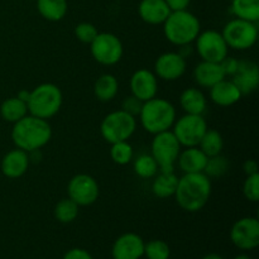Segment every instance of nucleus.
Masks as SVG:
<instances>
[{
  "mask_svg": "<svg viewBox=\"0 0 259 259\" xmlns=\"http://www.w3.org/2000/svg\"><path fill=\"white\" fill-rule=\"evenodd\" d=\"M67 195L78 206H90L98 201L100 187L93 176L78 174L68 181Z\"/></svg>",
  "mask_w": 259,
  "mask_h": 259,
  "instance_id": "f8f14e48",
  "label": "nucleus"
},
{
  "mask_svg": "<svg viewBox=\"0 0 259 259\" xmlns=\"http://www.w3.org/2000/svg\"><path fill=\"white\" fill-rule=\"evenodd\" d=\"M232 13L235 18L258 23L259 20V0H230Z\"/></svg>",
  "mask_w": 259,
  "mask_h": 259,
  "instance_id": "cd10ccee",
  "label": "nucleus"
},
{
  "mask_svg": "<svg viewBox=\"0 0 259 259\" xmlns=\"http://www.w3.org/2000/svg\"><path fill=\"white\" fill-rule=\"evenodd\" d=\"M211 179L204 172L184 174L179 179L175 199L177 205L187 212H197L205 207L211 196Z\"/></svg>",
  "mask_w": 259,
  "mask_h": 259,
  "instance_id": "f257e3e1",
  "label": "nucleus"
},
{
  "mask_svg": "<svg viewBox=\"0 0 259 259\" xmlns=\"http://www.w3.org/2000/svg\"><path fill=\"white\" fill-rule=\"evenodd\" d=\"M243 169H244V174L247 175V176L258 174L257 161H254V159H247V161L244 162V164H243Z\"/></svg>",
  "mask_w": 259,
  "mask_h": 259,
  "instance_id": "a19ab883",
  "label": "nucleus"
},
{
  "mask_svg": "<svg viewBox=\"0 0 259 259\" xmlns=\"http://www.w3.org/2000/svg\"><path fill=\"white\" fill-rule=\"evenodd\" d=\"M40 17L48 22H60L68 10L67 0H35Z\"/></svg>",
  "mask_w": 259,
  "mask_h": 259,
  "instance_id": "a878e982",
  "label": "nucleus"
},
{
  "mask_svg": "<svg viewBox=\"0 0 259 259\" xmlns=\"http://www.w3.org/2000/svg\"><path fill=\"white\" fill-rule=\"evenodd\" d=\"M243 194L250 202H258L259 200V174L249 175L243 185Z\"/></svg>",
  "mask_w": 259,
  "mask_h": 259,
  "instance_id": "c9c22d12",
  "label": "nucleus"
},
{
  "mask_svg": "<svg viewBox=\"0 0 259 259\" xmlns=\"http://www.w3.org/2000/svg\"><path fill=\"white\" fill-rule=\"evenodd\" d=\"M207 157L199 147H187L181 149L176 163L184 174H200L204 172Z\"/></svg>",
  "mask_w": 259,
  "mask_h": 259,
  "instance_id": "412c9836",
  "label": "nucleus"
},
{
  "mask_svg": "<svg viewBox=\"0 0 259 259\" xmlns=\"http://www.w3.org/2000/svg\"><path fill=\"white\" fill-rule=\"evenodd\" d=\"M181 144L172 131L154 134L151 144V154L156 159L161 172H174L177 158L181 152Z\"/></svg>",
  "mask_w": 259,
  "mask_h": 259,
  "instance_id": "0eeeda50",
  "label": "nucleus"
},
{
  "mask_svg": "<svg viewBox=\"0 0 259 259\" xmlns=\"http://www.w3.org/2000/svg\"><path fill=\"white\" fill-rule=\"evenodd\" d=\"M201 32L199 18L187 9L171 12L163 23L166 39L177 47L191 45Z\"/></svg>",
  "mask_w": 259,
  "mask_h": 259,
  "instance_id": "7ed1b4c3",
  "label": "nucleus"
},
{
  "mask_svg": "<svg viewBox=\"0 0 259 259\" xmlns=\"http://www.w3.org/2000/svg\"><path fill=\"white\" fill-rule=\"evenodd\" d=\"M62 259H94L93 255L82 248H72L63 254Z\"/></svg>",
  "mask_w": 259,
  "mask_h": 259,
  "instance_id": "58836bf2",
  "label": "nucleus"
},
{
  "mask_svg": "<svg viewBox=\"0 0 259 259\" xmlns=\"http://www.w3.org/2000/svg\"><path fill=\"white\" fill-rule=\"evenodd\" d=\"M137 129V118L120 110L109 113L100 124L101 137L108 143L128 141Z\"/></svg>",
  "mask_w": 259,
  "mask_h": 259,
  "instance_id": "423d86ee",
  "label": "nucleus"
},
{
  "mask_svg": "<svg viewBox=\"0 0 259 259\" xmlns=\"http://www.w3.org/2000/svg\"><path fill=\"white\" fill-rule=\"evenodd\" d=\"M201 259H224L220 254H217V253H210V254L204 255Z\"/></svg>",
  "mask_w": 259,
  "mask_h": 259,
  "instance_id": "c03bdc74",
  "label": "nucleus"
},
{
  "mask_svg": "<svg viewBox=\"0 0 259 259\" xmlns=\"http://www.w3.org/2000/svg\"><path fill=\"white\" fill-rule=\"evenodd\" d=\"M78 207L80 206L76 202H73L70 197L60 200L56 204L55 210H53L55 219L62 224H70V223L75 222L76 218H77Z\"/></svg>",
  "mask_w": 259,
  "mask_h": 259,
  "instance_id": "7c9ffc66",
  "label": "nucleus"
},
{
  "mask_svg": "<svg viewBox=\"0 0 259 259\" xmlns=\"http://www.w3.org/2000/svg\"><path fill=\"white\" fill-rule=\"evenodd\" d=\"M195 45H196V52L199 53L201 61L219 63L229 53V47L222 32L214 29L200 32V34L195 39Z\"/></svg>",
  "mask_w": 259,
  "mask_h": 259,
  "instance_id": "9b49d317",
  "label": "nucleus"
},
{
  "mask_svg": "<svg viewBox=\"0 0 259 259\" xmlns=\"http://www.w3.org/2000/svg\"><path fill=\"white\" fill-rule=\"evenodd\" d=\"M176 108L163 98H153L144 101L139 113V120L144 131L149 134H158L169 131L176 120Z\"/></svg>",
  "mask_w": 259,
  "mask_h": 259,
  "instance_id": "20e7f679",
  "label": "nucleus"
},
{
  "mask_svg": "<svg viewBox=\"0 0 259 259\" xmlns=\"http://www.w3.org/2000/svg\"><path fill=\"white\" fill-rule=\"evenodd\" d=\"M98 28L88 22H82L75 27V35L80 42L90 45L98 35Z\"/></svg>",
  "mask_w": 259,
  "mask_h": 259,
  "instance_id": "f704fd0d",
  "label": "nucleus"
},
{
  "mask_svg": "<svg viewBox=\"0 0 259 259\" xmlns=\"http://www.w3.org/2000/svg\"><path fill=\"white\" fill-rule=\"evenodd\" d=\"M179 177L174 172H161L154 176L152 182V192L158 199H168L174 197L176 192Z\"/></svg>",
  "mask_w": 259,
  "mask_h": 259,
  "instance_id": "b1692460",
  "label": "nucleus"
},
{
  "mask_svg": "<svg viewBox=\"0 0 259 259\" xmlns=\"http://www.w3.org/2000/svg\"><path fill=\"white\" fill-rule=\"evenodd\" d=\"M110 157L114 163L119 164V166H125V164L131 163L134 157L133 147L129 144L128 141L113 143L110 147Z\"/></svg>",
  "mask_w": 259,
  "mask_h": 259,
  "instance_id": "2f4dec72",
  "label": "nucleus"
},
{
  "mask_svg": "<svg viewBox=\"0 0 259 259\" xmlns=\"http://www.w3.org/2000/svg\"><path fill=\"white\" fill-rule=\"evenodd\" d=\"M52 138V128L46 119L34 115H25L14 123L12 129V139L15 147L24 152L42 149Z\"/></svg>",
  "mask_w": 259,
  "mask_h": 259,
  "instance_id": "f03ea898",
  "label": "nucleus"
},
{
  "mask_svg": "<svg viewBox=\"0 0 259 259\" xmlns=\"http://www.w3.org/2000/svg\"><path fill=\"white\" fill-rule=\"evenodd\" d=\"M28 158H29L30 163H38V162H40V159H42V152H40V149L28 152Z\"/></svg>",
  "mask_w": 259,
  "mask_h": 259,
  "instance_id": "79ce46f5",
  "label": "nucleus"
},
{
  "mask_svg": "<svg viewBox=\"0 0 259 259\" xmlns=\"http://www.w3.org/2000/svg\"><path fill=\"white\" fill-rule=\"evenodd\" d=\"M200 149L206 154V157H214L218 154H222L223 148H224V139L223 136L215 129H209L205 132V134L202 136L201 141L199 143Z\"/></svg>",
  "mask_w": 259,
  "mask_h": 259,
  "instance_id": "c85d7f7f",
  "label": "nucleus"
},
{
  "mask_svg": "<svg viewBox=\"0 0 259 259\" xmlns=\"http://www.w3.org/2000/svg\"><path fill=\"white\" fill-rule=\"evenodd\" d=\"M0 114H2V118L4 119L8 123H17L18 120L24 118L25 115H28V106L27 103L22 101L20 99H18L17 96L14 98H9L2 104L0 106Z\"/></svg>",
  "mask_w": 259,
  "mask_h": 259,
  "instance_id": "bb28decb",
  "label": "nucleus"
},
{
  "mask_svg": "<svg viewBox=\"0 0 259 259\" xmlns=\"http://www.w3.org/2000/svg\"><path fill=\"white\" fill-rule=\"evenodd\" d=\"M29 95H30V91L25 90V89H23V90H20L19 93L17 94V98L20 99L22 101H24V103H27L28 99H29Z\"/></svg>",
  "mask_w": 259,
  "mask_h": 259,
  "instance_id": "37998d69",
  "label": "nucleus"
},
{
  "mask_svg": "<svg viewBox=\"0 0 259 259\" xmlns=\"http://www.w3.org/2000/svg\"><path fill=\"white\" fill-rule=\"evenodd\" d=\"M171 9V12H176V10H185L189 8L191 0H164Z\"/></svg>",
  "mask_w": 259,
  "mask_h": 259,
  "instance_id": "ea45409f",
  "label": "nucleus"
},
{
  "mask_svg": "<svg viewBox=\"0 0 259 259\" xmlns=\"http://www.w3.org/2000/svg\"><path fill=\"white\" fill-rule=\"evenodd\" d=\"M172 133L181 147H197L205 132L207 131V123L204 115L185 114L180 119H176L172 125Z\"/></svg>",
  "mask_w": 259,
  "mask_h": 259,
  "instance_id": "1a4fd4ad",
  "label": "nucleus"
},
{
  "mask_svg": "<svg viewBox=\"0 0 259 259\" xmlns=\"http://www.w3.org/2000/svg\"><path fill=\"white\" fill-rule=\"evenodd\" d=\"M30 162L27 152L17 148L8 152L2 161V172L8 179H19L28 171Z\"/></svg>",
  "mask_w": 259,
  "mask_h": 259,
  "instance_id": "aec40b11",
  "label": "nucleus"
},
{
  "mask_svg": "<svg viewBox=\"0 0 259 259\" xmlns=\"http://www.w3.org/2000/svg\"><path fill=\"white\" fill-rule=\"evenodd\" d=\"M222 34L229 48L248 51L257 43L258 25L257 23L234 18L224 25Z\"/></svg>",
  "mask_w": 259,
  "mask_h": 259,
  "instance_id": "6e6552de",
  "label": "nucleus"
},
{
  "mask_svg": "<svg viewBox=\"0 0 259 259\" xmlns=\"http://www.w3.org/2000/svg\"><path fill=\"white\" fill-rule=\"evenodd\" d=\"M171 249L164 240L153 239L144 243V254L147 259H169Z\"/></svg>",
  "mask_w": 259,
  "mask_h": 259,
  "instance_id": "72a5a7b5",
  "label": "nucleus"
},
{
  "mask_svg": "<svg viewBox=\"0 0 259 259\" xmlns=\"http://www.w3.org/2000/svg\"><path fill=\"white\" fill-rule=\"evenodd\" d=\"M63 95L57 85L51 82L40 83L30 91L27 101L28 113L40 119L53 118L62 106Z\"/></svg>",
  "mask_w": 259,
  "mask_h": 259,
  "instance_id": "39448f33",
  "label": "nucleus"
},
{
  "mask_svg": "<svg viewBox=\"0 0 259 259\" xmlns=\"http://www.w3.org/2000/svg\"><path fill=\"white\" fill-rule=\"evenodd\" d=\"M223 78H225V75L220 67V63L218 62L201 61L194 68V80L200 88L210 89Z\"/></svg>",
  "mask_w": 259,
  "mask_h": 259,
  "instance_id": "4be33fe9",
  "label": "nucleus"
},
{
  "mask_svg": "<svg viewBox=\"0 0 259 259\" xmlns=\"http://www.w3.org/2000/svg\"><path fill=\"white\" fill-rule=\"evenodd\" d=\"M144 254V240L136 233H124L116 238L111 248L113 259H141Z\"/></svg>",
  "mask_w": 259,
  "mask_h": 259,
  "instance_id": "dca6fc26",
  "label": "nucleus"
},
{
  "mask_svg": "<svg viewBox=\"0 0 259 259\" xmlns=\"http://www.w3.org/2000/svg\"><path fill=\"white\" fill-rule=\"evenodd\" d=\"M230 240L242 250H253L259 245V220L247 217L237 220L230 230Z\"/></svg>",
  "mask_w": 259,
  "mask_h": 259,
  "instance_id": "ddd939ff",
  "label": "nucleus"
},
{
  "mask_svg": "<svg viewBox=\"0 0 259 259\" xmlns=\"http://www.w3.org/2000/svg\"><path fill=\"white\" fill-rule=\"evenodd\" d=\"M186 68V58L179 52H166L154 62V75L164 81H176L185 75Z\"/></svg>",
  "mask_w": 259,
  "mask_h": 259,
  "instance_id": "4468645a",
  "label": "nucleus"
},
{
  "mask_svg": "<svg viewBox=\"0 0 259 259\" xmlns=\"http://www.w3.org/2000/svg\"><path fill=\"white\" fill-rule=\"evenodd\" d=\"M210 90V99L212 103L222 108H228L239 103L243 94L238 89V86L232 80H228L227 77L223 78L218 83H215Z\"/></svg>",
  "mask_w": 259,
  "mask_h": 259,
  "instance_id": "a211bd4d",
  "label": "nucleus"
},
{
  "mask_svg": "<svg viewBox=\"0 0 259 259\" xmlns=\"http://www.w3.org/2000/svg\"><path fill=\"white\" fill-rule=\"evenodd\" d=\"M233 259H252V258H250L248 254H239V255H237V257H234Z\"/></svg>",
  "mask_w": 259,
  "mask_h": 259,
  "instance_id": "a18cd8bd",
  "label": "nucleus"
},
{
  "mask_svg": "<svg viewBox=\"0 0 259 259\" xmlns=\"http://www.w3.org/2000/svg\"><path fill=\"white\" fill-rule=\"evenodd\" d=\"M134 172L141 179H153L159 172V167L152 154H139L133 163Z\"/></svg>",
  "mask_w": 259,
  "mask_h": 259,
  "instance_id": "c756f323",
  "label": "nucleus"
},
{
  "mask_svg": "<svg viewBox=\"0 0 259 259\" xmlns=\"http://www.w3.org/2000/svg\"><path fill=\"white\" fill-rule=\"evenodd\" d=\"M138 14L144 23L151 25L163 24L171 14L164 0H141L138 5Z\"/></svg>",
  "mask_w": 259,
  "mask_h": 259,
  "instance_id": "6ab92c4d",
  "label": "nucleus"
},
{
  "mask_svg": "<svg viewBox=\"0 0 259 259\" xmlns=\"http://www.w3.org/2000/svg\"><path fill=\"white\" fill-rule=\"evenodd\" d=\"M180 105H181L185 114L204 115L207 106L206 96L200 89L187 88L180 95Z\"/></svg>",
  "mask_w": 259,
  "mask_h": 259,
  "instance_id": "5701e85b",
  "label": "nucleus"
},
{
  "mask_svg": "<svg viewBox=\"0 0 259 259\" xmlns=\"http://www.w3.org/2000/svg\"><path fill=\"white\" fill-rule=\"evenodd\" d=\"M132 95L141 101H148L156 98L158 93V77L147 68H139L131 77Z\"/></svg>",
  "mask_w": 259,
  "mask_h": 259,
  "instance_id": "2eb2a0df",
  "label": "nucleus"
},
{
  "mask_svg": "<svg viewBox=\"0 0 259 259\" xmlns=\"http://www.w3.org/2000/svg\"><path fill=\"white\" fill-rule=\"evenodd\" d=\"M230 163L227 159V157L218 154V156L209 157L205 166L204 174L206 175L209 179H219L223 177L228 171H229Z\"/></svg>",
  "mask_w": 259,
  "mask_h": 259,
  "instance_id": "473e14b6",
  "label": "nucleus"
},
{
  "mask_svg": "<svg viewBox=\"0 0 259 259\" xmlns=\"http://www.w3.org/2000/svg\"><path fill=\"white\" fill-rule=\"evenodd\" d=\"M90 52L94 60L103 66H114L121 60L124 53L123 43L114 33H98L90 43Z\"/></svg>",
  "mask_w": 259,
  "mask_h": 259,
  "instance_id": "9d476101",
  "label": "nucleus"
},
{
  "mask_svg": "<svg viewBox=\"0 0 259 259\" xmlns=\"http://www.w3.org/2000/svg\"><path fill=\"white\" fill-rule=\"evenodd\" d=\"M220 67H222L223 72H224L225 77L230 76L232 77L238 70V65H239V60L235 57H230L229 55L224 58L223 61H220Z\"/></svg>",
  "mask_w": 259,
  "mask_h": 259,
  "instance_id": "4c0bfd02",
  "label": "nucleus"
},
{
  "mask_svg": "<svg viewBox=\"0 0 259 259\" xmlns=\"http://www.w3.org/2000/svg\"><path fill=\"white\" fill-rule=\"evenodd\" d=\"M142 106H143V101L137 99L136 96L131 95L123 100V103H121V110L131 114L134 118H137L139 115V113H141Z\"/></svg>",
  "mask_w": 259,
  "mask_h": 259,
  "instance_id": "e433bc0d",
  "label": "nucleus"
},
{
  "mask_svg": "<svg viewBox=\"0 0 259 259\" xmlns=\"http://www.w3.org/2000/svg\"><path fill=\"white\" fill-rule=\"evenodd\" d=\"M119 91V81L111 73H104L99 76L98 80L94 83V95L98 100L103 103H109L115 96L118 95Z\"/></svg>",
  "mask_w": 259,
  "mask_h": 259,
  "instance_id": "393cba45",
  "label": "nucleus"
},
{
  "mask_svg": "<svg viewBox=\"0 0 259 259\" xmlns=\"http://www.w3.org/2000/svg\"><path fill=\"white\" fill-rule=\"evenodd\" d=\"M232 81L238 86L243 95L254 93L259 86V68L250 60H239L238 70L232 76Z\"/></svg>",
  "mask_w": 259,
  "mask_h": 259,
  "instance_id": "f3484780",
  "label": "nucleus"
}]
</instances>
